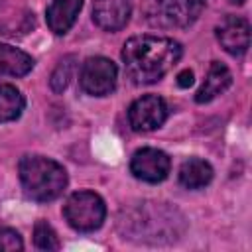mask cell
<instances>
[{"instance_id": "cell-5", "label": "cell", "mask_w": 252, "mask_h": 252, "mask_svg": "<svg viewBox=\"0 0 252 252\" xmlns=\"http://www.w3.org/2000/svg\"><path fill=\"white\" fill-rule=\"evenodd\" d=\"M116 79H118L116 65L108 57H102V55L89 57L83 63L81 75H79L81 89L91 96H106V94H110L114 91V87H116Z\"/></svg>"}, {"instance_id": "cell-18", "label": "cell", "mask_w": 252, "mask_h": 252, "mask_svg": "<svg viewBox=\"0 0 252 252\" xmlns=\"http://www.w3.org/2000/svg\"><path fill=\"white\" fill-rule=\"evenodd\" d=\"M177 85H179L181 89H187V87H191V85H193V71H191V69H185V71H181V73L177 75Z\"/></svg>"}, {"instance_id": "cell-3", "label": "cell", "mask_w": 252, "mask_h": 252, "mask_svg": "<svg viewBox=\"0 0 252 252\" xmlns=\"http://www.w3.org/2000/svg\"><path fill=\"white\" fill-rule=\"evenodd\" d=\"M63 217L77 232H93L106 219V205L94 191H75L63 205Z\"/></svg>"}, {"instance_id": "cell-12", "label": "cell", "mask_w": 252, "mask_h": 252, "mask_svg": "<svg viewBox=\"0 0 252 252\" xmlns=\"http://www.w3.org/2000/svg\"><path fill=\"white\" fill-rule=\"evenodd\" d=\"M33 69V57L14 45L0 43V77H24Z\"/></svg>"}, {"instance_id": "cell-4", "label": "cell", "mask_w": 252, "mask_h": 252, "mask_svg": "<svg viewBox=\"0 0 252 252\" xmlns=\"http://www.w3.org/2000/svg\"><path fill=\"white\" fill-rule=\"evenodd\" d=\"M205 0H148L146 18L158 28H187L199 18Z\"/></svg>"}, {"instance_id": "cell-13", "label": "cell", "mask_w": 252, "mask_h": 252, "mask_svg": "<svg viewBox=\"0 0 252 252\" xmlns=\"http://www.w3.org/2000/svg\"><path fill=\"white\" fill-rule=\"evenodd\" d=\"M179 183L185 189H203L213 179V167L201 158H189L179 167Z\"/></svg>"}, {"instance_id": "cell-1", "label": "cell", "mask_w": 252, "mask_h": 252, "mask_svg": "<svg viewBox=\"0 0 252 252\" xmlns=\"http://www.w3.org/2000/svg\"><path fill=\"white\" fill-rule=\"evenodd\" d=\"M181 55V43L165 35H134L122 47L126 75L136 85L158 83L167 71L177 65Z\"/></svg>"}, {"instance_id": "cell-6", "label": "cell", "mask_w": 252, "mask_h": 252, "mask_svg": "<svg viewBox=\"0 0 252 252\" xmlns=\"http://www.w3.org/2000/svg\"><path fill=\"white\" fill-rule=\"evenodd\" d=\"M167 104L158 94H144L136 98L128 108V122L136 132L158 130L167 120Z\"/></svg>"}, {"instance_id": "cell-17", "label": "cell", "mask_w": 252, "mask_h": 252, "mask_svg": "<svg viewBox=\"0 0 252 252\" xmlns=\"http://www.w3.org/2000/svg\"><path fill=\"white\" fill-rule=\"evenodd\" d=\"M24 248V240L14 228H0V252H16Z\"/></svg>"}, {"instance_id": "cell-9", "label": "cell", "mask_w": 252, "mask_h": 252, "mask_svg": "<svg viewBox=\"0 0 252 252\" xmlns=\"http://www.w3.org/2000/svg\"><path fill=\"white\" fill-rule=\"evenodd\" d=\"M132 14V0H94L93 22L104 32L122 30Z\"/></svg>"}, {"instance_id": "cell-15", "label": "cell", "mask_w": 252, "mask_h": 252, "mask_svg": "<svg viewBox=\"0 0 252 252\" xmlns=\"http://www.w3.org/2000/svg\"><path fill=\"white\" fill-rule=\"evenodd\" d=\"M73 71H75V57H73V55L63 57V59L57 63V67L53 69V73H51V79H49L51 89H53L55 93H63V91L67 89L71 77H73Z\"/></svg>"}, {"instance_id": "cell-11", "label": "cell", "mask_w": 252, "mask_h": 252, "mask_svg": "<svg viewBox=\"0 0 252 252\" xmlns=\"http://www.w3.org/2000/svg\"><path fill=\"white\" fill-rule=\"evenodd\" d=\"M232 83V73L228 71V67L220 61H213L207 75H205V81L203 85L199 87L197 94H195V100L199 104L203 102H211L215 96H219L220 93H224Z\"/></svg>"}, {"instance_id": "cell-8", "label": "cell", "mask_w": 252, "mask_h": 252, "mask_svg": "<svg viewBox=\"0 0 252 252\" xmlns=\"http://www.w3.org/2000/svg\"><path fill=\"white\" fill-rule=\"evenodd\" d=\"M217 39L230 55H244L250 47V24L240 16H224L217 26Z\"/></svg>"}, {"instance_id": "cell-10", "label": "cell", "mask_w": 252, "mask_h": 252, "mask_svg": "<svg viewBox=\"0 0 252 252\" xmlns=\"http://www.w3.org/2000/svg\"><path fill=\"white\" fill-rule=\"evenodd\" d=\"M83 8V0H49L45 8V22L47 28L55 35L67 33L73 24L77 22V16Z\"/></svg>"}, {"instance_id": "cell-16", "label": "cell", "mask_w": 252, "mask_h": 252, "mask_svg": "<svg viewBox=\"0 0 252 252\" xmlns=\"http://www.w3.org/2000/svg\"><path fill=\"white\" fill-rule=\"evenodd\" d=\"M33 244L39 248V250H59L61 244H59V238H57V232L53 230V226L47 222V220H37L35 226H33Z\"/></svg>"}, {"instance_id": "cell-2", "label": "cell", "mask_w": 252, "mask_h": 252, "mask_svg": "<svg viewBox=\"0 0 252 252\" xmlns=\"http://www.w3.org/2000/svg\"><path fill=\"white\" fill-rule=\"evenodd\" d=\"M18 173L26 197L37 203H49L61 197L69 181L65 167L45 156H24L18 163Z\"/></svg>"}, {"instance_id": "cell-7", "label": "cell", "mask_w": 252, "mask_h": 252, "mask_svg": "<svg viewBox=\"0 0 252 252\" xmlns=\"http://www.w3.org/2000/svg\"><path fill=\"white\" fill-rule=\"evenodd\" d=\"M171 159L158 148H142L130 159V171L136 179L146 183H159L169 175Z\"/></svg>"}, {"instance_id": "cell-14", "label": "cell", "mask_w": 252, "mask_h": 252, "mask_svg": "<svg viewBox=\"0 0 252 252\" xmlns=\"http://www.w3.org/2000/svg\"><path fill=\"white\" fill-rule=\"evenodd\" d=\"M26 98L14 85H0V122H12L24 112Z\"/></svg>"}]
</instances>
